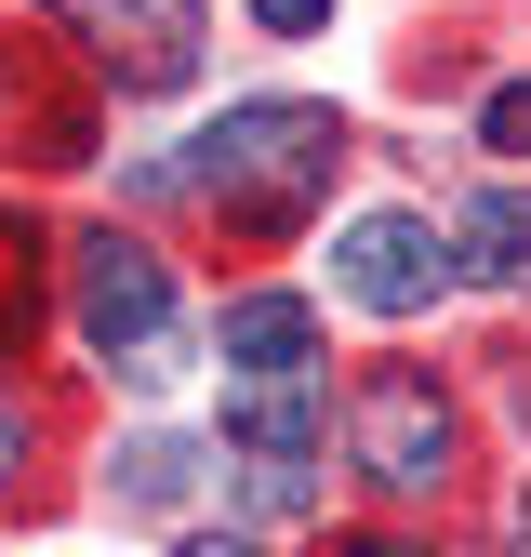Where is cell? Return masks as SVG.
Wrapping results in <instances>:
<instances>
[{"instance_id": "obj_12", "label": "cell", "mask_w": 531, "mask_h": 557, "mask_svg": "<svg viewBox=\"0 0 531 557\" xmlns=\"http://www.w3.org/2000/svg\"><path fill=\"white\" fill-rule=\"evenodd\" d=\"M173 557H266V544H239V531H199V544H173Z\"/></svg>"}, {"instance_id": "obj_5", "label": "cell", "mask_w": 531, "mask_h": 557, "mask_svg": "<svg viewBox=\"0 0 531 557\" xmlns=\"http://www.w3.org/2000/svg\"><path fill=\"white\" fill-rule=\"evenodd\" d=\"M359 465L385 478V492H439L452 478V411L425 372H372L359 385Z\"/></svg>"}, {"instance_id": "obj_4", "label": "cell", "mask_w": 531, "mask_h": 557, "mask_svg": "<svg viewBox=\"0 0 531 557\" xmlns=\"http://www.w3.org/2000/svg\"><path fill=\"white\" fill-rule=\"evenodd\" d=\"M439 278H452V252H439V226H412V213H359L346 239H332V293L372 306V319L439 306Z\"/></svg>"}, {"instance_id": "obj_15", "label": "cell", "mask_w": 531, "mask_h": 557, "mask_svg": "<svg viewBox=\"0 0 531 557\" xmlns=\"http://www.w3.org/2000/svg\"><path fill=\"white\" fill-rule=\"evenodd\" d=\"M518 544H531V505H518Z\"/></svg>"}, {"instance_id": "obj_6", "label": "cell", "mask_w": 531, "mask_h": 557, "mask_svg": "<svg viewBox=\"0 0 531 557\" xmlns=\"http://www.w3.org/2000/svg\"><path fill=\"white\" fill-rule=\"evenodd\" d=\"M306 345H319V306L306 293H239L226 306V359L239 372H306Z\"/></svg>"}, {"instance_id": "obj_2", "label": "cell", "mask_w": 531, "mask_h": 557, "mask_svg": "<svg viewBox=\"0 0 531 557\" xmlns=\"http://www.w3.org/2000/svg\"><path fill=\"white\" fill-rule=\"evenodd\" d=\"M81 332L107 345L120 372H173V278L147 239H81Z\"/></svg>"}, {"instance_id": "obj_3", "label": "cell", "mask_w": 531, "mask_h": 557, "mask_svg": "<svg viewBox=\"0 0 531 557\" xmlns=\"http://www.w3.org/2000/svg\"><path fill=\"white\" fill-rule=\"evenodd\" d=\"M53 14L94 40V66L120 94H173L199 66V0H53Z\"/></svg>"}, {"instance_id": "obj_1", "label": "cell", "mask_w": 531, "mask_h": 557, "mask_svg": "<svg viewBox=\"0 0 531 557\" xmlns=\"http://www.w3.org/2000/svg\"><path fill=\"white\" fill-rule=\"evenodd\" d=\"M332 160H346V133H332V107H226L213 133H199L186 186L213 199L226 226H293L306 199L332 186Z\"/></svg>"}, {"instance_id": "obj_11", "label": "cell", "mask_w": 531, "mask_h": 557, "mask_svg": "<svg viewBox=\"0 0 531 557\" xmlns=\"http://www.w3.org/2000/svg\"><path fill=\"white\" fill-rule=\"evenodd\" d=\"M27 120V81H14V40H0V133Z\"/></svg>"}, {"instance_id": "obj_14", "label": "cell", "mask_w": 531, "mask_h": 557, "mask_svg": "<svg viewBox=\"0 0 531 557\" xmlns=\"http://www.w3.org/2000/svg\"><path fill=\"white\" fill-rule=\"evenodd\" d=\"M359 557H425V544H359Z\"/></svg>"}, {"instance_id": "obj_16", "label": "cell", "mask_w": 531, "mask_h": 557, "mask_svg": "<svg viewBox=\"0 0 531 557\" xmlns=\"http://www.w3.org/2000/svg\"><path fill=\"white\" fill-rule=\"evenodd\" d=\"M0 438H14V411H0Z\"/></svg>"}, {"instance_id": "obj_13", "label": "cell", "mask_w": 531, "mask_h": 557, "mask_svg": "<svg viewBox=\"0 0 531 557\" xmlns=\"http://www.w3.org/2000/svg\"><path fill=\"white\" fill-rule=\"evenodd\" d=\"M0 332H14V239H0Z\"/></svg>"}, {"instance_id": "obj_8", "label": "cell", "mask_w": 531, "mask_h": 557, "mask_svg": "<svg viewBox=\"0 0 531 557\" xmlns=\"http://www.w3.org/2000/svg\"><path fill=\"white\" fill-rule=\"evenodd\" d=\"M199 492V451L186 438H133L120 451V505H186Z\"/></svg>"}, {"instance_id": "obj_10", "label": "cell", "mask_w": 531, "mask_h": 557, "mask_svg": "<svg viewBox=\"0 0 531 557\" xmlns=\"http://www.w3.org/2000/svg\"><path fill=\"white\" fill-rule=\"evenodd\" d=\"M252 14H266V27H319L332 0H252Z\"/></svg>"}, {"instance_id": "obj_9", "label": "cell", "mask_w": 531, "mask_h": 557, "mask_svg": "<svg viewBox=\"0 0 531 557\" xmlns=\"http://www.w3.org/2000/svg\"><path fill=\"white\" fill-rule=\"evenodd\" d=\"M479 133H492V147H505V160H531V81H505V94L479 107Z\"/></svg>"}, {"instance_id": "obj_7", "label": "cell", "mask_w": 531, "mask_h": 557, "mask_svg": "<svg viewBox=\"0 0 531 557\" xmlns=\"http://www.w3.org/2000/svg\"><path fill=\"white\" fill-rule=\"evenodd\" d=\"M452 239L479 252V278H531V199H518V186H479Z\"/></svg>"}]
</instances>
